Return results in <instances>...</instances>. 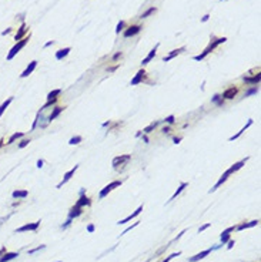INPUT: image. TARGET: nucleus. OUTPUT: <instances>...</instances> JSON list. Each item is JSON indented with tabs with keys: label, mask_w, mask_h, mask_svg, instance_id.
<instances>
[{
	"label": "nucleus",
	"mask_w": 261,
	"mask_h": 262,
	"mask_svg": "<svg viewBox=\"0 0 261 262\" xmlns=\"http://www.w3.org/2000/svg\"><path fill=\"white\" fill-rule=\"evenodd\" d=\"M225 40H227L225 37H221V39H217V40H214L213 43H210V46H208V47H207V48H205V50L201 53V54H200V56H196V57H194V60H197V61H200V60H203V59H204V57H205V56L208 54V53H211V52H213V50H214V48L217 47V46L220 44V43H224V41H225Z\"/></svg>",
	"instance_id": "f257e3e1"
},
{
	"label": "nucleus",
	"mask_w": 261,
	"mask_h": 262,
	"mask_svg": "<svg viewBox=\"0 0 261 262\" xmlns=\"http://www.w3.org/2000/svg\"><path fill=\"white\" fill-rule=\"evenodd\" d=\"M29 37H30V36L23 37L22 40H19V41H17V43H16L15 46H13V47H11L10 53H9V54H7V60H11V59H13V57H15L16 54H17V53L20 52V50H22L23 47H24V46H26V43H27V41H29Z\"/></svg>",
	"instance_id": "f03ea898"
},
{
	"label": "nucleus",
	"mask_w": 261,
	"mask_h": 262,
	"mask_svg": "<svg viewBox=\"0 0 261 262\" xmlns=\"http://www.w3.org/2000/svg\"><path fill=\"white\" fill-rule=\"evenodd\" d=\"M120 185H121V181H113L112 184H108L107 187H104V189L100 192V198H104V197L107 195V194L112 191V189H114L116 187H120Z\"/></svg>",
	"instance_id": "7ed1b4c3"
},
{
	"label": "nucleus",
	"mask_w": 261,
	"mask_h": 262,
	"mask_svg": "<svg viewBox=\"0 0 261 262\" xmlns=\"http://www.w3.org/2000/svg\"><path fill=\"white\" fill-rule=\"evenodd\" d=\"M39 225H40V221L34 222V224H26V225H23V227H20V228H17L15 232L17 234V232H24V231H36V229L39 228Z\"/></svg>",
	"instance_id": "20e7f679"
},
{
	"label": "nucleus",
	"mask_w": 261,
	"mask_h": 262,
	"mask_svg": "<svg viewBox=\"0 0 261 262\" xmlns=\"http://www.w3.org/2000/svg\"><path fill=\"white\" fill-rule=\"evenodd\" d=\"M36 66H37V61H36V60H33V61H30V64L26 67V70H24L22 74H20V77L24 78V77H27V76H30V74L33 73L34 69H36Z\"/></svg>",
	"instance_id": "39448f33"
},
{
	"label": "nucleus",
	"mask_w": 261,
	"mask_h": 262,
	"mask_svg": "<svg viewBox=\"0 0 261 262\" xmlns=\"http://www.w3.org/2000/svg\"><path fill=\"white\" fill-rule=\"evenodd\" d=\"M128 160H130V155H120V157H116V158L113 160V167L123 165V164H126Z\"/></svg>",
	"instance_id": "423d86ee"
},
{
	"label": "nucleus",
	"mask_w": 261,
	"mask_h": 262,
	"mask_svg": "<svg viewBox=\"0 0 261 262\" xmlns=\"http://www.w3.org/2000/svg\"><path fill=\"white\" fill-rule=\"evenodd\" d=\"M78 168V165H74V168H71L70 171H67V173L64 174V178H63V181H61V182H60L59 185H57V188H60V187H61V185L63 184H66V182H67L69 180H70L71 177H73V175H74V173H76V170H77Z\"/></svg>",
	"instance_id": "0eeeda50"
},
{
	"label": "nucleus",
	"mask_w": 261,
	"mask_h": 262,
	"mask_svg": "<svg viewBox=\"0 0 261 262\" xmlns=\"http://www.w3.org/2000/svg\"><path fill=\"white\" fill-rule=\"evenodd\" d=\"M141 211H143V205H140V207H138L137 210H136L134 212H133V214H131V215H128V217H127V218H124V219H121V221H119V222H117V224H119V225H120V224H126V222L131 221V219H133V218H136V217H137V215L140 214Z\"/></svg>",
	"instance_id": "6e6552de"
},
{
	"label": "nucleus",
	"mask_w": 261,
	"mask_h": 262,
	"mask_svg": "<svg viewBox=\"0 0 261 262\" xmlns=\"http://www.w3.org/2000/svg\"><path fill=\"white\" fill-rule=\"evenodd\" d=\"M27 31H29V29H27V26H26V24H24V23H23L22 26H20L19 31L16 33V36H15V40H16V41L22 40V39H23V36H24V34H26Z\"/></svg>",
	"instance_id": "1a4fd4ad"
},
{
	"label": "nucleus",
	"mask_w": 261,
	"mask_h": 262,
	"mask_svg": "<svg viewBox=\"0 0 261 262\" xmlns=\"http://www.w3.org/2000/svg\"><path fill=\"white\" fill-rule=\"evenodd\" d=\"M19 256V252H6V254L0 258V262H9L11 259H15Z\"/></svg>",
	"instance_id": "9d476101"
},
{
	"label": "nucleus",
	"mask_w": 261,
	"mask_h": 262,
	"mask_svg": "<svg viewBox=\"0 0 261 262\" xmlns=\"http://www.w3.org/2000/svg\"><path fill=\"white\" fill-rule=\"evenodd\" d=\"M140 29H141L140 26H131V27H128V30H126V31H124V37L134 36V34H137L138 31H140Z\"/></svg>",
	"instance_id": "9b49d317"
},
{
	"label": "nucleus",
	"mask_w": 261,
	"mask_h": 262,
	"mask_svg": "<svg viewBox=\"0 0 261 262\" xmlns=\"http://www.w3.org/2000/svg\"><path fill=\"white\" fill-rule=\"evenodd\" d=\"M235 94H237V89H235V87H230L228 90H225V91L223 93V97L230 100V98H234Z\"/></svg>",
	"instance_id": "f8f14e48"
},
{
	"label": "nucleus",
	"mask_w": 261,
	"mask_h": 262,
	"mask_svg": "<svg viewBox=\"0 0 261 262\" xmlns=\"http://www.w3.org/2000/svg\"><path fill=\"white\" fill-rule=\"evenodd\" d=\"M144 76H145V71L144 70H140L137 73V76H136L133 80H131V85H136V84H138V83H141L143 78H144Z\"/></svg>",
	"instance_id": "ddd939ff"
},
{
	"label": "nucleus",
	"mask_w": 261,
	"mask_h": 262,
	"mask_svg": "<svg viewBox=\"0 0 261 262\" xmlns=\"http://www.w3.org/2000/svg\"><path fill=\"white\" fill-rule=\"evenodd\" d=\"M184 50H186V47H180V48H177V50H173V52L170 53V54H168L167 57H164L163 60H164V61H170V60L174 59V57H175L177 54H180V53H183Z\"/></svg>",
	"instance_id": "4468645a"
},
{
	"label": "nucleus",
	"mask_w": 261,
	"mask_h": 262,
	"mask_svg": "<svg viewBox=\"0 0 261 262\" xmlns=\"http://www.w3.org/2000/svg\"><path fill=\"white\" fill-rule=\"evenodd\" d=\"M211 252V249H205V251H203V252H200V254H197V255H194L193 258H190V262H196V261H198V259H203V258H205L207 255Z\"/></svg>",
	"instance_id": "2eb2a0df"
},
{
	"label": "nucleus",
	"mask_w": 261,
	"mask_h": 262,
	"mask_svg": "<svg viewBox=\"0 0 261 262\" xmlns=\"http://www.w3.org/2000/svg\"><path fill=\"white\" fill-rule=\"evenodd\" d=\"M230 174H231V173H230V171H228V170H227V171H225V173H224V174H223V177H221V178H220V180H218V182H217V184H216V185H214V188H211V191H216V189H217V188H218V187H220V185H221V184H223L224 181L227 180V178H228V175H230ZM211 191H210V192H211Z\"/></svg>",
	"instance_id": "dca6fc26"
},
{
	"label": "nucleus",
	"mask_w": 261,
	"mask_h": 262,
	"mask_svg": "<svg viewBox=\"0 0 261 262\" xmlns=\"http://www.w3.org/2000/svg\"><path fill=\"white\" fill-rule=\"evenodd\" d=\"M27 195H29V191H26V189H23V191L16 189V191H13V194H11L13 198H26Z\"/></svg>",
	"instance_id": "f3484780"
},
{
	"label": "nucleus",
	"mask_w": 261,
	"mask_h": 262,
	"mask_svg": "<svg viewBox=\"0 0 261 262\" xmlns=\"http://www.w3.org/2000/svg\"><path fill=\"white\" fill-rule=\"evenodd\" d=\"M82 214V207H78V205H76V207H73L70 210V219H73V218H76V217H78V215Z\"/></svg>",
	"instance_id": "a211bd4d"
},
{
	"label": "nucleus",
	"mask_w": 261,
	"mask_h": 262,
	"mask_svg": "<svg viewBox=\"0 0 261 262\" xmlns=\"http://www.w3.org/2000/svg\"><path fill=\"white\" fill-rule=\"evenodd\" d=\"M11 101H13V97H9L7 100H6V101H4L3 104H2V106H0V118H2V115H3V113L4 111H6V108L9 107V106H10V103Z\"/></svg>",
	"instance_id": "6ab92c4d"
},
{
	"label": "nucleus",
	"mask_w": 261,
	"mask_h": 262,
	"mask_svg": "<svg viewBox=\"0 0 261 262\" xmlns=\"http://www.w3.org/2000/svg\"><path fill=\"white\" fill-rule=\"evenodd\" d=\"M158 46H160V44H157L156 47H154L153 50L150 52V54L147 56V57H145V59L141 61V64H143V66H144V64H147V63H149V61H150V60H151V59H153V57H154V56H156V52H157V48H158Z\"/></svg>",
	"instance_id": "aec40b11"
},
{
	"label": "nucleus",
	"mask_w": 261,
	"mask_h": 262,
	"mask_svg": "<svg viewBox=\"0 0 261 262\" xmlns=\"http://www.w3.org/2000/svg\"><path fill=\"white\" fill-rule=\"evenodd\" d=\"M64 110V107H56L54 108V110H53V113L50 115H48V121H53V120H54V118L57 117V115L60 114V113H61V111Z\"/></svg>",
	"instance_id": "412c9836"
},
{
	"label": "nucleus",
	"mask_w": 261,
	"mask_h": 262,
	"mask_svg": "<svg viewBox=\"0 0 261 262\" xmlns=\"http://www.w3.org/2000/svg\"><path fill=\"white\" fill-rule=\"evenodd\" d=\"M258 219L257 221H251V222H248V224H241L240 227H237V229L238 231H242V229H246V228H251V227H255V225H258Z\"/></svg>",
	"instance_id": "4be33fe9"
},
{
	"label": "nucleus",
	"mask_w": 261,
	"mask_h": 262,
	"mask_svg": "<svg viewBox=\"0 0 261 262\" xmlns=\"http://www.w3.org/2000/svg\"><path fill=\"white\" fill-rule=\"evenodd\" d=\"M90 202H91V201H90V198H87V197L82 195V198L78 199L76 205H78V207H82V208H83L84 205H90Z\"/></svg>",
	"instance_id": "5701e85b"
},
{
	"label": "nucleus",
	"mask_w": 261,
	"mask_h": 262,
	"mask_svg": "<svg viewBox=\"0 0 261 262\" xmlns=\"http://www.w3.org/2000/svg\"><path fill=\"white\" fill-rule=\"evenodd\" d=\"M251 124H253V120H250V121L247 123V126H246V127H242V128H241V131H238V133L235 134V135H233V137H231V138H230V141H234V140H235V138H238V137H240V135H241V134H242V133H244V131H246V130H247V128H248V127H250V126H251Z\"/></svg>",
	"instance_id": "b1692460"
},
{
	"label": "nucleus",
	"mask_w": 261,
	"mask_h": 262,
	"mask_svg": "<svg viewBox=\"0 0 261 262\" xmlns=\"http://www.w3.org/2000/svg\"><path fill=\"white\" fill-rule=\"evenodd\" d=\"M69 52H70V47H66V48H63V50H59V52H57V54H56V59L57 60H61L63 57H66V56L69 54Z\"/></svg>",
	"instance_id": "393cba45"
},
{
	"label": "nucleus",
	"mask_w": 261,
	"mask_h": 262,
	"mask_svg": "<svg viewBox=\"0 0 261 262\" xmlns=\"http://www.w3.org/2000/svg\"><path fill=\"white\" fill-rule=\"evenodd\" d=\"M247 160H248V158H246V160H242V161H240V163L234 164V165H233V167H231V168H230V170H228V171H230V173H231V174H233V173H235V171H237V170H240V168H241V167L244 165V164H246V161H247Z\"/></svg>",
	"instance_id": "a878e982"
},
{
	"label": "nucleus",
	"mask_w": 261,
	"mask_h": 262,
	"mask_svg": "<svg viewBox=\"0 0 261 262\" xmlns=\"http://www.w3.org/2000/svg\"><path fill=\"white\" fill-rule=\"evenodd\" d=\"M23 135H24L23 133H15V134H13V135H11L10 138L7 140V143H6V144H13V143H15L16 140H19V138H22Z\"/></svg>",
	"instance_id": "bb28decb"
},
{
	"label": "nucleus",
	"mask_w": 261,
	"mask_h": 262,
	"mask_svg": "<svg viewBox=\"0 0 261 262\" xmlns=\"http://www.w3.org/2000/svg\"><path fill=\"white\" fill-rule=\"evenodd\" d=\"M186 187H187V182H181V184H180V187H179V188H177V191H175V192H174V195H173V197H171V198L168 199V201H173V199H175V197L179 195L180 192L183 191V189H184V188H186Z\"/></svg>",
	"instance_id": "cd10ccee"
},
{
	"label": "nucleus",
	"mask_w": 261,
	"mask_h": 262,
	"mask_svg": "<svg viewBox=\"0 0 261 262\" xmlns=\"http://www.w3.org/2000/svg\"><path fill=\"white\" fill-rule=\"evenodd\" d=\"M244 81H246V83H251V84H255V83L260 81V74L254 76V77H244Z\"/></svg>",
	"instance_id": "c85d7f7f"
},
{
	"label": "nucleus",
	"mask_w": 261,
	"mask_h": 262,
	"mask_svg": "<svg viewBox=\"0 0 261 262\" xmlns=\"http://www.w3.org/2000/svg\"><path fill=\"white\" fill-rule=\"evenodd\" d=\"M158 126V121H156V123H151V124H150L149 127H145L144 130H143V133H145V134H149V133H151V131H153L154 128H156V127Z\"/></svg>",
	"instance_id": "c756f323"
},
{
	"label": "nucleus",
	"mask_w": 261,
	"mask_h": 262,
	"mask_svg": "<svg viewBox=\"0 0 261 262\" xmlns=\"http://www.w3.org/2000/svg\"><path fill=\"white\" fill-rule=\"evenodd\" d=\"M60 93H61V90H60V89L54 90V91H52V93H48V94H47V100H52V98H57L56 96H59Z\"/></svg>",
	"instance_id": "7c9ffc66"
},
{
	"label": "nucleus",
	"mask_w": 261,
	"mask_h": 262,
	"mask_svg": "<svg viewBox=\"0 0 261 262\" xmlns=\"http://www.w3.org/2000/svg\"><path fill=\"white\" fill-rule=\"evenodd\" d=\"M83 138L80 135H76V137H73V138H71L70 141H69V144H71V145H74V144H78V143H80V141H82Z\"/></svg>",
	"instance_id": "2f4dec72"
},
{
	"label": "nucleus",
	"mask_w": 261,
	"mask_h": 262,
	"mask_svg": "<svg viewBox=\"0 0 261 262\" xmlns=\"http://www.w3.org/2000/svg\"><path fill=\"white\" fill-rule=\"evenodd\" d=\"M154 11H156V7H150L149 10L145 11V13H143V15H141V19H144V17H147V16H150L151 13H154Z\"/></svg>",
	"instance_id": "473e14b6"
},
{
	"label": "nucleus",
	"mask_w": 261,
	"mask_h": 262,
	"mask_svg": "<svg viewBox=\"0 0 261 262\" xmlns=\"http://www.w3.org/2000/svg\"><path fill=\"white\" fill-rule=\"evenodd\" d=\"M29 143H30V138H26V140H23L22 143L19 144V148H24L26 145H29Z\"/></svg>",
	"instance_id": "72a5a7b5"
},
{
	"label": "nucleus",
	"mask_w": 261,
	"mask_h": 262,
	"mask_svg": "<svg viewBox=\"0 0 261 262\" xmlns=\"http://www.w3.org/2000/svg\"><path fill=\"white\" fill-rule=\"evenodd\" d=\"M123 27H124V22H120L119 24H117V29H116V33H120L121 30H123Z\"/></svg>",
	"instance_id": "f704fd0d"
},
{
	"label": "nucleus",
	"mask_w": 261,
	"mask_h": 262,
	"mask_svg": "<svg viewBox=\"0 0 261 262\" xmlns=\"http://www.w3.org/2000/svg\"><path fill=\"white\" fill-rule=\"evenodd\" d=\"M180 254H181V252H177V254H173V255H170V256H168V258H166V259H164V261H163V262H168V261H171V259L174 258V256H179Z\"/></svg>",
	"instance_id": "c9c22d12"
},
{
	"label": "nucleus",
	"mask_w": 261,
	"mask_h": 262,
	"mask_svg": "<svg viewBox=\"0 0 261 262\" xmlns=\"http://www.w3.org/2000/svg\"><path fill=\"white\" fill-rule=\"evenodd\" d=\"M231 231H234V227H230V228H227L223 234H221V235H230V232H231Z\"/></svg>",
	"instance_id": "e433bc0d"
},
{
	"label": "nucleus",
	"mask_w": 261,
	"mask_h": 262,
	"mask_svg": "<svg viewBox=\"0 0 261 262\" xmlns=\"http://www.w3.org/2000/svg\"><path fill=\"white\" fill-rule=\"evenodd\" d=\"M46 245H40V247H37V248H34V249H30L29 251V254H34V252L36 251H39V249H43V248H44Z\"/></svg>",
	"instance_id": "4c0bfd02"
},
{
	"label": "nucleus",
	"mask_w": 261,
	"mask_h": 262,
	"mask_svg": "<svg viewBox=\"0 0 261 262\" xmlns=\"http://www.w3.org/2000/svg\"><path fill=\"white\" fill-rule=\"evenodd\" d=\"M166 121H167L168 124H173V123H174V115H168V117L166 118Z\"/></svg>",
	"instance_id": "58836bf2"
},
{
	"label": "nucleus",
	"mask_w": 261,
	"mask_h": 262,
	"mask_svg": "<svg viewBox=\"0 0 261 262\" xmlns=\"http://www.w3.org/2000/svg\"><path fill=\"white\" fill-rule=\"evenodd\" d=\"M228 239H230V235H221V242L223 244H225Z\"/></svg>",
	"instance_id": "ea45409f"
},
{
	"label": "nucleus",
	"mask_w": 261,
	"mask_h": 262,
	"mask_svg": "<svg viewBox=\"0 0 261 262\" xmlns=\"http://www.w3.org/2000/svg\"><path fill=\"white\" fill-rule=\"evenodd\" d=\"M39 115H40V113H37V115H36V120H34L33 123V127H32V130H34L36 127H37V120H39Z\"/></svg>",
	"instance_id": "a19ab883"
},
{
	"label": "nucleus",
	"mask_w": 261,
	"mask_h": 262,
	"mask_svg": "<svg viewBox=\"0 0 261 262\" xmlns=\"http://www.w3.org/2000/svg\"><path fill=\"white\" fill-rule=\"evenodd\" d=\"M208 227H210V224H205V225H203L201 228H200V232H203V231H205V229L208 228Z\"/></svg>",
	"instance_id": "79ce46f5"
},
{
	"label": "nucleus",
	"mask_w": 261,
	"mask_h": 262,
	"mask_svg": "<svg viewBox=\"0 0 261 262\" xmlns=\"http://www.w3.org/2000/svg\"><path fill=\"white\" fill-rule=\"evenodd\" d=\"M87 231H89V232H93V231H94V225H89V227H87Z\"/></svg>",
	"instance_id": "37998d69"
},
{
	"label": "nucleus",
	"mask_w": 261,
	"mask_h": 262,
	"mask_svg": "<svg viewBox=\"0 0 261 262\" xmlns=\"http://www.w3.org/2000/svg\"><path fill=\"white\" fill-rule=\"evenodd\" d=\"M37 167H39V168L43 167V160H39V161H37Z\"/></svg>",
	"instance_id": "c03bdc74"
},
{
	"label": "nucleus",
	"mask_w": 261,
	"mask_h": 262,
	"mask_svg": "<svg viewBox=\"0 0 261 262\" xmlns=\"http://www.w3.org/2000/svg\"><path fill=\"white\" fill-rule=\"evenodd\" d=\"M10 31H11V29H7V30H4V31H3V33H2V34H3V36H6V34H9V33H10Z\"/></svg>",
	"instance_id": "a18cd8bd"
},
{
	"label": "nucleus",
	"mask_w": 261,
	"mask_h": 262,
	"mask_svg": "<svg viewBox=\"0 0 261 262\" xmlns=\"http://www.w3.org/2000/svg\"><path fill=\"white\" fill-rule=\"evenodd\" d=\"M180 141H181V138H180V137H175V138H174V143H175V144H179Z\"/></svg>",
	"instance_id": "49530a36"
},
{
	"label": "nucleus",
	"mask_w": 261,
	"mask_h": 262,
	"mask_svg": "<svg viewBox=\"0 0 261 262\" xmlns=\"http://www.w3.org/2000/svg\"><path fill=\"white\" fill-rule=\"evenodd\" d=\"M233 245H234V241H230V242H228V249H231Z\"/></svg>",
	"instance_id": "de8ad7c7"
},
{
	"label": "nucleus",
	"mask_w": 261,
	"mask_h": 262,
	"mask_svg": "<svg viewBox=\"0 0 261 262\" xmlns=\"http://www.w3.org/2000/svg\"><path fill=\"white\" fill-rule=\"evenodd\" d=\"M208 17H210V16H208V15H205V16H204V17H203V22H207V20H208Z\"/></svg>",
	"instance_id": "09e8293b"
},
{
	"label": "nucleus",
	"mask_w": 261,
	"mask_h": 262,
	"mask_svg": "<svg viewBox=\"0 0 261 262\" xmlns=\"http://www.w3.org/2000/svg\"><path fill=\"white\" fill-rule=\"evenodd\" d=\"M119 57H121V53H117V54L114 56V60H117V59H119Z\"/></svg>",
	"instance_id": "8fccbe9b"
},
{
	"label": "nucleus",
	"mask_w": 261,
	"mask_h": 262,
	"mask_svg": "<svg viewBox=\"0 0 261 262\" xmlns=\"http://www.w3.org/2000/svg\"><path fill=\"white\" fill-rule=\"evenodd\" d=\"M52 44H53V41H47V43L44 44V47H48V46H52Z\"/></svg>",
	"instance_id": "3c124183"
},
{
	"label": "nucleus",
	"mask_w": 261,
	"mask_h": 262,
	"mask_svg": "<svg viewBox=\"0 0 261 262\" xmlns=\"http://www.w3.org/2000/svg\"><path fill=\"white\" fill-rule=\"evenodd\" d=\"M168 131H170V128H168V127H166V128L163 130V133H168Z\"/></svg>",
	"instance_id": "603ef678"
},
{
	"label": "nucleus",
	"mask_w": 261,
	"mask_h": 262,
	"mask_svg": "<svg viewBox=\"0 0 261 262\" xmlns=\"http://www.w3.org/2000/svg\"><path fill=\"white\" fill-rule=\"evenodd\" d=\"M57 262H60V261H57Z\"/></svg>",
	"instance_id": "864d4df0"
}]
</instances>
